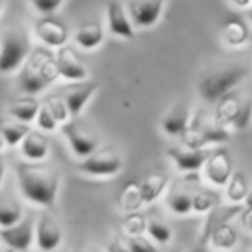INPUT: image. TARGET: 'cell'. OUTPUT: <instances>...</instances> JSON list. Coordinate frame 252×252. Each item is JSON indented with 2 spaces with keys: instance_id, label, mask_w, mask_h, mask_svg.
Returning <instances> with one entry per match:
<instances>
[{
  "instance_id": "603a6c76",
  "label": "cell",
  "mask_w": 252,
  "mask_h": 252,
  "mask_svg": "<svg viewBox=\"0 0 252 252\" xmlns=\"http://www.w3.org/2000/svg\"><path fill=\"white\" fill-rule=\"evenodd\" d=\"M169 185V178L164 173H152V175L145 176L142 180V197H144V204H152L164 193V190Z\"/></svg>"
},
{
  "instance_id": "1f68e13d",
  "label": "cell",
  "mask_w": 252,
  "mask_h": 252,
  "mask_svg": "<svg viewBox=\"0 0 252 252\" xmlns=\"http://www.w3.org/2000/svg\"><path fill=\"white\" fill-rule=\"evenodd\" d=\"M216 204H218V197L214 193L206 192V190L192 193V213L197 214L209 213V211H214Z\"/></svg>"
},
{
  "instance_id": "8d00e7d4",
  "label": "cell",
  "mask_w": 252,
  "mask_h": 252,
  "mask_svg": "<svg viewBox=\"0 0 252 252\" xmlns=\"http://www.w3.org/2000/svg\"><path fill=\"white\" fill-rule=\"evenodd\" d=\"M36 125L45 131H56L57 126H59V121L56 119V116L50 112V109L47 107V104H42L40 107V112L36 116Z\"/></svg>"
},
{
  "instance_id": "f5cc1de1",
  "label": "cell",
  "mask_w": 252,
  "mask_h": 252,
  "mask_svg": "<svg viewBox=\"0 0 252 252\" xmlns=\"http://www.w3.org/2000/svg\"><path fill=\"white\" fill-rule=\"evenodd\" d=\"M251 247H252V242H251Z\"/></svg>"
},
{
  "instance_id": "3957f363",
  "label": "cell",
  "mask_w": 252,
  "mask_h": 252,
  "mask_svg": "<svg viewBox=\"0 0 252 252\" xmlns=\"http://www.w3.org/2000/svg\"><path fill=\"white\" fill-rule=\"evenodd\" d=\"M180 138L182 145L189 149H207L209 145L226 142L230 138V131L218 126L214 121H207L199 114L192 119L187 131Z\"/></svg>"
},
{
  "instance_id": "816d5d0a",
  "label": "cell",
  "mask_w": 252,
  "mask_h": 252,
  "mask_svg": "<svg viewBox=\"0 0 252 252\" xmlns=\"http://www.w3.org/2000/svg\"><path fill=\"white\" fill-rule=\"evenodd\" d=\"M169 252H178V251H169Z\"/></svg>"
},
{
  "instance_id": "d6a6232c",
  "label": "cell",
  "mask_w": 252,
  "mask_h": 252,
  "mask_svg": "<svg viewBox=\"0 0 252 252\" xmlns=\"http://www.w3.org/2000/svg\"><path fill=\"white\" fill-rule=\"evenodd\" d=\"M23 220V209L18 202L0 206V228H7Z\"/></svg>"
},
{
  "instance_id": "7c38bea8",
  "label": "cell",
  "mask_w": 252,
  "mask_h": 252,
  "mask_svg": "<svg viewBox=\"0 0 252 252\" xmlns=\"http://www.w3.org/2000/svg\"><path fill=\"white\" fill-rule=\"evenodd\" d=\"M63 231L50 213H42L36 223V245L42 252H52L61 245Z\"/></svg>"
},
{
  "instance_id": "7402d4cb",
  "label": "cell",
  "mask_w": 252,
  "mask_h": 252,
  "mask_svg": "<svg viewBox=\"0 0 252 252\" xmlns=\"http://www.w3.org/2000/svg\"><path fill=\"white\" fill-rule=\"evenodd\" d=\"M74 42L85 50H94L104 42V30L102 25L97 21L85 23L78 28L76 35H74Z\"/></svg>"
},
{
  "instance_id": "2e32d148",
  "label": "cell",
  "mask_w": 252,
  "mask_h": 252,
  "mask_svg": "<svg viewBox=\"0 0 252 252\" xmlns=\"http://www.w3.org/2000/svg\"><path fill=\"white\" fill-rule=\"evenodd\" d=\"M26 63L45 80L47 85L54 83L57 78L61 76L59 63H57V56H52L49 50L45 49H35L32 50L28 61Z\"/></svg>"
},
{
  "instance_id": "7a4b0ae2",
  "label": "cell",
  "mask_w": 252,
  "mask_h": 252,
  "mask_svg": "<svg viewBox=\"0 0 252 252\" xmlns=\"http://www.w3.org/2000/svg\"><path fill=\"white\" fill-rule=\"evenodd\" d=\"M245 74H247V67L242 64H233L224 69H218L214 73L206 74L199 83V95L206 102L214 104L224 95L231 94V90L237 85H240Z\"/></svg>"
},
{
  "instance_id": "ee69618b",
  "label": "cell",
  "mask_w": 252,
  "mask_h": 252,
  "mask_svg": "<svg viewBox=\"0 0 252 252\" xmlns=\"http://www.w3.org/2000/svg\"><path fill=\"white\" fill-rule=\"evenodd\" d=\"M244 202H245V207H247V209H252V190L249 192V195L245 197Z\"/></svg>"
},
{
  "instance_id": "f1b7e54d",
  "label": "cell",
  "mask_w": 252,
  "mask_h": 252,
  "mask_svg": "<svg viewBox=\"0 0 252 252\" xmlns=\"http://www.w3.org/2000/svg\"><path fill=\"white\" fill-rule=\"evenodd\" d=\"M19 87L25 94L28 95H35V94H40L42 90H45L47 83L28 63L23 66V71L19 74Z\"/></svg>"
},
{
  "instance_id": "44dd1931",
  "label": "cell",
  "mask_w": 252,
  "mask_h": 252,
  "mask_svg": "<svg viewBox=\"0 0 252 252\" xmlns=\"http://www.w3.org/2000/svg\"><path fill=\"white\" fill-rule=\"evenodd\" d=\"M221 36L228 47L237 49V47H244L249 42L251 32H249V26L240 19H228L221 26Z\"/></svg>"
},
{
  "instance_id": "4316f807",
  "label": "cell",
  "mask_w": 252,
  "mask_h": 252,
  "mask_svg": "<svg viewBox=\"0 0 252 252\" xmlns=\"http://www.w3.org/2000/svg\"><path fill=\"white\" fill-rule=\"evenodd\" d=\"M166 206L178 216H187L192 213V193L180 187H171L166 195Z\"/></svg>"
},
{
  "instance_id": "f907efd6",
  "label": "cell",
  "mask_w": 252,
  "mask_h": 252,
  "mask_svg": "<svg viewBox=\"0 0 252 252\" xmlns=\"http://www.w3.org/2000/svg\"><path fill=\"white\" fill-rule=\"evenodd\" d=\"M0 52H2V40H0Z\"/></svg>"
},
{
  "instance_id": "5b68a950",
  "label": "cell",
  "mask_w": 252,
  "mask_h": 252,
  "mask_svg": "<svg viewBox=\"0 0 252 252\" xmlns=\"http://www.w3.org/2000/svg\"><path fill=\"white\" fill-rule=\"evenodd\" d=\"M80 171L90 176H100V178H107V176L118 175L123 169V159L114 149L105 147L97 149L92 156L85 158L80 162Z\"/></svg>"
},
{
  "instance_id": "d6986e66",
  "label": "cell",
  "mask_w": 252,
  "mask_h": 252,
  "mask_svg": "<svg viewBox=\"0 0 252 252\" xmlns=\"http://www.w3.org/2000/svg\"><path fill=\"white\" fill-rule=\"evenodd\" d=\"M237 242H238L237 228L228 223V221L218 223L209 235L211 249H214L218 252H230L237 245Z\"/></svg>"
},
{
  "instance_id": "d4e9b609",
  "label": "cell",
  "mask_w": 252,
  "mask_h": 252,
  "mask_svg": "<svg viewBox=\"0 0 252 252\" xmlns=\"http://www.w3.org/2000/svg\"><path fill=\"white\" fill-rule=\"evenodd\" d=\"M40 107H42V104H40L36 98L25 97V98H18V100H14L12 104H9L7 111H9V114L14 119H18V121L32 123V121H35L36 116H38Z\"/></svg>"
},
{
  "instance_id": "7bdbcfd3",
  "label": "cell",
  "mask_w": 252,
  "mask_h": 252,
  "mask_svg": "<svg viewBox=\"0 0 252 252\" xmlns=\"http://www.w3.org/2000/svg\"><path fill=\"white\" fill-rule=\"evenodd\" d=\"M4 173H5V159L4 156L0 154V185H2V180H4Z\"/></svg>"
},
{
  "instance_id": "83f0119b",
  "label": "cell",
  "mask_w": 252,
  "mask_h": 252,
  "mask_svg": "<svg viewBox=\"0 0 252 252\" xmlns=\"http://www.w3.org/2000/svg\"><path fill=\"white\" fill-rule=\"evenodd\" d=\"M224 193H226V199L230 200L231 204H240L245 200V197L249 195L251 189H249V183H247V178L242 171H235L231 175L230 182L226 183L224 187Z\"/></svg>"
},
{
  "instance_id": "6da1fadb",
  "label": "cell",
  "mask_w": 252,
  "mask_h": 252,
  "mask_svg": "<svg viewBox=\"0 0 252 252\" xmlns=\"http://www.w3.org/2000/svg\"><path fill=\"white\" fill-rule=\"evenodd\" d=\"M16 175L25 197L38 206L52 207L59 190V175L56 169L38 162H19Z\"/></svg>"
},
{
  "instance_id": "681fc988",
  "label": "cell",
  "mask_w": 252,
  "mask_h": 252,
  "mask_svg": "<svg viewBox=\"0 0 252 252\" xmlns=\"http://www.w3.org/2000/svg\"><path fill=\"white\" fill-rule=\"evenodd\" d=\"M192 252H206V251H200V249H197V251H192Z\"/></svg>"
},
{
  "instance_id": "30bf717a",
  "label": "cell",
  "mask_w": 252,
  "mask_h": 252,
  "mask_svg": "<svg viewBox=\"0 0 252 252\" xmlns=\"http://www.w3.org/2000/svg\"><path fill=\"white\" fill-rule=\"evenodd\" d=\"M192 123V107L187 100H178L161 119V130L169 137H182Z\"/></svg>"
},
{
  "instance_id": "ab89813d",
  "label": "cell",
  "mask_w": 252,
  "mask_h": 252,
  "mask_svg": "<svg viewBox=\"0 0 252 252\" xmlns=\"http://www.w3.org/2000/svg\"><path fill=\"white\" fill-rule=\"evenodd\" d=\"M73 252H100V249L95 244H92V242H83V244L78 245Z\"/></svg>"
},
{
  "instance_id": "f6af8a7d",
  "label": "cell",
  "mask_w": 252,
  "mask_h": 252,
  "mask_svg": "<svg viewBox=\"0 0 252 252\" xmlns=\"http://www.w3.org/2000/svg\"><path fill=\"white\" fill-rule=\"evenodd\" d=\"M5 145H7V144H5L4 137H2V133H0V151H2V149H4V147H5Z\"/></svg>"
},
{
  "instance_id": "ba28073f",
  "label": "cell",
  "mask_w": 252,
  "mask_h": 252,
  "mask_svg": "<svg viewBox=\"0 0 252 252\" xmlns=\"http://www.w3.org/2000/svg\"><path fill=\"white\" fill-rule=\"evenodd\" d=\"M166 152H168L173 164L176 166V169L182 173H192L202 169L211 156L209 149H189L185 145H169Z\"/></svg>"
},
{
  "instance_id": "836d02e7",
  "label": "cell",
  "mask_w": 252,
  "mask_h": 252,
  "mask_svg": "<svg viewBox=\"0 0 252 252\" xmlns=\"http://www.w3.org/2000/svg\"><path fill=\"white\" fill-rule=\"evenodd\" d=\"M45 104H47V107L50 109V112L56 116V119L59 121V125H64V123L69 121L71 112H69V107H67L66 100H64V97H59V95H50V97H47Z\"/></svg>"
},
{
  "instance_id": "ac0fdd59",
  "label": "cell",
  "mask_w": 252,
  "mask_h": 252,
  "mask_svg": "<svg viewBox=\"0 0 252 252\" xmlns=\"http://www.w3.org/2000/svg\"><path fill=\"white\" fill-rule=\"evenodd\" d=\"M240 95L231 92V94L224 95L223 98L216 102V109H214V116H213V121L216 123L218 126L228 130V128H233L235 121H237V116L238 111H240V105H242Z\"/></svg>"
},
{
  "instance_id": "e575fe53",
  "label": "cell",
  "mask_w": 252,
  "mask_h": 252,
  "mask_svg": "<svg viewBox=\"0 0 252 252\" xmlns=\"http://www.w3.org/2000/svg\"><path fill=\"white\" fill-rule=\"evenodd\" d=\"M251 123H252V97H245L242 100L240 111H238L237 121H235L233 128L238 131H244L251 126Z\"/></svg>"
},
{
  "instance_id": "f546056e",
  "label": "cell",
  "mask_w": 252,
  "mask_h": 252,
  "mask_svg": "<svg viewBox=\"0 0 252 252\" xmlns=\"http://www.w3.org/2000/svg\"><path fill=\"white\" fill-rule=\"evenodd\" d=\"M147 233H149V237H151L152 240L159 245L169 244L171 238H173L171 228H169L168 224H166L164 221L158 216H151L147 220Z\"/></svg>"
},
{
  "instance_id": "5bb4252c",
  "label": "cell",
  "mask_w": 252,
  "mask_h": 252,
  "mask_svg": "<svg viewBox=\"0 0 252 252\" xmlns=\"http://www.w3.org/2000/svg\"><path fill=\"white\" fill-rule=\"evenodd\" d=\"M105 14H107V26L109 32L112 35L119 36V38H133L135 30H133V21H131L130 14L125 9V5L118 0H111L105 9Z\"/></svg>"
},
{
  "instance_id": "4fadbf2b",
  "label": "cell",
  "mask_w": 252,
  "mask_h": 252,
  "mask_svg": "<svg viewBox=\"0 0 252 252\" xmlns=\"http://www.w3.org/2000/svg\"><path fill=\"white\" fill-rule=\"evenodd\" d=\"M35 35L40 38V42H43L49 47H61L66 45L67 42V28L64 23H61L59 19L52 18V16H47V18H42L35 23Z\"/></svg>"
},
{
  "instance_id": "ffe728a7",
  "label": "cell",
  "mask_w": 252,
  "mask_h": 252,
  "mask_svg": "<svg viewBox=\"0 0 252 252\" xmlns=\"http://www.w3.org/2000/svg\"><path fill=\"white\" fill-rule=\"evenodd\" d=\"M21 154L33 162L43 161L49 154V140L43 133L32 130L21 142Z\"/></svg>"
},
{
  "instance_id": "c3c4849f",
  "label": "cell",
  "mask_w": 252,
  "mask_h": 252,
  "mask_svg": "<svg viewBox=\"0 0 252 252\" xmlns=\"http://www.w3.org/2000/svg\"><path fill=\"white\" fill-rule=\"evenodd\" d=\"M2 5H4V0H0V11H2Z\"/></svg>"
},
{
  "instance_id": "74e56055",
  "label": "cell",
  "mask_w": 252,
  "mask_h": 252,
  "mask_svg": "<svg viewBox=\"0 0 252 252\" xmlns=\"http://www.w3.org/2000/svg\"><path fill=\"white\" fill-rule=\"evenodd\" d=\"M63 0H32V5L42 14H52L61 7Z\"/></svg>"
},
{
  "instance_id": "cb8c5ba5",
  "label": "cell",
  "mask_w": 252,
  "mask_h": 252,
  "mask_svg": "<svg viewBox=\"0 0 252 252\" xmlns=\"http://www.w3.org/2000/svg\"><path fill=\"white\" fill-rule=\"evenodd\" d=\"M30 131H32V128L28 126V123L18 121V119L0 118V133H2L9 147H16L18 144H21Z\"/></svg>"
},
{
  "instance_id": "7dc6e473",
  "label": "cell",
  "mask_w": 252,
  "mask_h": 252,
  "mask_svg": "<svg viewBox=\"0 0 252 252\" xmlns=\"http://www.w3.org/2000/svg\"><path fill=\"white\" fill-rule=\"evenodd\" d=\"M4 252H18V251H16V249H11V247H7V249H5Z\"/></svg>"
},
{
  "instance_id": "b9f144b4",
  "label": "cell",
  "mask_w": 252,
  "mask_h": 252,
  "mask_svg": "<svg viewBox=\"0 0 252 252\" xmlns=\"http://www.w3.org/2000/svg\"><path fill=\"white\" fill-rule=\"evenodd\" d=\"M230 2L233 5H237V7H240V9H247V7H251V5H252V0H230Z\"/></svg>"
},
{
  "instance_id": "d590c367",
  "label": "cell",
  "mask_w": 252,
  "mask_h": 252,
  "mask_svg": "<svg viewBox=\"0 0 252 252\" xmlns=\"http://www.w3.org/2000/svg\"><path fill=\"white\" fill-rule=\"evenodd\" d=\"M126 244L131 252H159L158 245L152 238L145 235H137V237H126Z\"/></svg>"
},
{
  "instance_id": "4dcf8cb0",
  "label": "cell",
  "mask_w": 252,
  "mask_h": 252,
  "mask_svg": "<svg viewBox=\"0 0 252 252\" xmlns=\"http://www.w3.org/2000/svg\"><path fill=\"white\" fill-rule=\"evenodd\" d=\"M145 231H147V218L144 214L138 211L126 213L123 220V233L126 237H137V235H144Z\"/></svg>"
},
{
  "instance_id": "484cf974",
  "label": "cell",
  "mask_w": 252,
  "mask_h": 252,
  "mask_svg": "<svg viewBox=\"0 0 252 252\" xmlns=\"http://www.w3.org/2000/svg\"><path fill=\"white\" fill-rule=\"evenodd\" d=\"M119 207L125 213H135L144 206V197H142V187L137 182H128L119 192Z\"/></svg>"
},
{
  "instance_id": "e0dca14e",
  "label": "cell",
  "mask_w": 252,
  "mask_h": 252,
  "mask_svg": "<svg viewBox=\"0 0 252 252\" xmlns=\"http://www.w3.org/2000/svg\"><path fill=\"white\" fill-rule=\"evenodd\" d=\"M98 90L97 81H76V85L66 88L64 92V100H66L69 112L73 118H76L83 107L87 105V102L94 97V94Z\"/></svg>"
},
{
  "instance_id": "bcb514c9",
  "label": "cell",
  "mask_w": 252,
  "mask_h": 252,
  "mask_svg": "<svg viewBox=\"0 0 252 252\" xmlns=\"http://www.w3.org/2000/svg\"><path fill=\"white\" fill-rule=\"evenodd\" d=\"M247 18H249V21H251V25H252V5H251V9H249V12H247Z\"/></svg>"
},
{
  "instance_id": "9a60e30c",
  "label": "cell",
  "mask_w": 252,
  "mask_h": 252,
  "mask_svg": "<svg viewBox=\"0 0 252 252\" xmlns=\"http://www.w3.org/2000/svg\"><path fill=\"white\" fill-rule=\"evenodd\" d=\"M57 63H59L61 76L66 78L67 81H87L88 69L80 61L78 54L74 52L73 47L64 45L57 50Z\"/></svg>"
},
{
  "instance_id": "60d3db41",
  "label": "cell",
  "mask_w": 252,
  "mask_h": 252,
  "mask_svg": "<svg viewBox=\"0 0 252 252\" xmlns=\"http://www.w3.org/2000/svg\"><path fill=\"white\" fill-rule=\"evenodd\" d=\"M240 221L244 223V226L247 228L249 231H252V209H247V207H245V211L240 216Z\"/></svg>"
},
{
  "instance_id": "9c48e42d",
  "label": "cell",
  "mask_w": 252,
  "mask_h": 252,
  "mask_svg": "<svg viewBox=\"0 0 252 252\" xmlns=\"http://www.w3.org/2000/svg\"><path fill=\"white\" fill-rule=\"evenodd\" d=\"M166 0H128V14L138 28H151L161 19Z\"/></svg>"
},
{
  "instance_id": "f35d334b",
  "label": "cell",
  "mask_w": 252,
  "mask_h": 252,
  "mask_svg": "<svg viewBox=\"0 0 252 252\" xmlns=\"http://www.w3.org/2000/svg\"><path fill=\"white\" fill-rule=\"evenodd\" d=\"M105 252H131V251H130V247H128V244H126V240H121V238L114 237L107 242Z\"/></svg>"
},
{
  "instance_id": "8fae6325",
  "label": "cell",
  "mask_w": 252,
  "mask_h": 252,
  "mask_svg": "<svg viewBox=\"0 0 252 252\" xmlns=\"http://www.w3.org/2000/svg\"><path fill=\"white\" fill-rule=\"evenodd\" d=\"M33 237H35V224L32 216L25 218L12 226L0 228V240L16 251H28L32 247Z\"/></svg>"
},
{
  "instance_id": "8992f818",
  "label": "cell",
  "mask_w": 252,
  "mask_h": 252,
  "mask_svg": "<svg viewBox=\"0 0 252 252\" xmlns=\"http://www.w3.org/2000/svg\"><path fill=\"white\" fill-rule=\"evenodd\" d=\"M63 135L67 138L73 152L78 158H88L98 149V138L95 133H92L87 126H83L78 121H67L63 125Z\"/></svg>"
},
{
  "instance_id": "52a82bcc",
  "label": "cell",
  "mask_w": 252,
  "mask_h": 252,
  "mask_svg": "<svg viewBox=\"0 0 252 252\" xmlns=\"http://www.w3.org/2000/svg\"><path fill=\"white\" fill-rule=\"evenodd\" d=\"M204 176L207 182H211L216 187H226L233 175V161L226 149H216L211 152L209 159L206 161L202 168Z\"/></svg>"
},
{
  "instance_id": "277c9868",
  "label": "cell",
  "mask_w": 252,
  "mask_h": 252,
  "mask_svg": "<svg viewBox=\"0 0 252 252\" xmlns=\"http://www.w3.org/2000/svg\"><path fill=\"white\" fill-rule=\"evenodd\" d=\"M32 49L26 33L11 32L2 40V52H0V73H14L28 61Z\"/></svg>"
}]
</instances>
